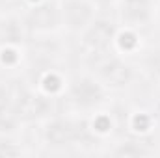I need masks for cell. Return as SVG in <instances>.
Listing matches in <instances>:
<instances>
[{
	"mask_svg": "<svg viewBox=\"0 0 160 158\" xmlns=\"http://www.w3.org/2000/svg\"><path fill=\"white\" fill-rule=\"evenodd\" d=\"M63 17L71 28H82L91 17V7L84 0H67L63 4Z\"/></svg>",
	"mask_w": 160,
	"mask_h": 158,
	"instance_id": "obj_3",
	"label": "cell"
},
{
	"mask_svg": "<svg viewBox=\"0 0 160 158\" xmlns=\"http://www.w3.org/2000/svg\"><path fill=\"white\" fill-rule=\"evenodd\" d=\"M78 138V126L71 121H54L47 128V140L54 145H65Z\"/></svg>",
	"mask_w": 160,
	"mask_h": 158,
	"instance_id": "obj_2",
	"label": "cell"
},
{
	"mask_svg": "<svg viewBox=\"0 0 160 158\" xmlns=\"http://www.w3.org/2000/svg\"><path fill=\"white\" fill-rule=\"evenodd\" d=\"M149 69H151L155 75H158L160 77V50L158 52H155V54L149 58Z\"/></svg>",
	"mask_w": 160,
	"mask_h": 158,
	"instance_id": "obj_10",
	"label": "cell"
},
{
	"mask_svg": "<svg viewBox=\"0 0 160 158\" xmlns=\"http://www.w3.org/2000/svg\"><path fill=\"white\" fill-rule=\"evenodd\" d=\"M101 97H102V93H101L99 86H95L89 80H78L73 86V99L80 106H91V104L99 102Z\"/></svg>",
	"mask_w": 160,
	"mask_h": 158,
	"instance_id": "obj_5",
	"label": "cell"
},
{
	"mask_svg": "<svg viewBox=\"0 0 160 158\" xmlns=\"http://www.w3.org/2000/svg\"><path fill=\"white\" fill-rule=\"evenodd\" d=\"M28 26L38 28V30H45V28H52L58 22V15L56 9L52 6H39L36 9H32L26 17Z\"/></svg>",
	"mask_w": 160,
	"mask_h": 158,
	"instance_id": "obj_8",
	"label": "cell"
},
{
	"mask_svg": "<svg viewBox=\"0 0 160 158\" xmlns=\"http://www.w3.org/2000/svg\"><path fill=\"white\" fill-rule=\"evenodd\" d=\"M121 15L132 24L145 22L149 19V0H123Z\"/></svg>",
	"mask_w": 160,
	"mask_h": 158,
	"instance_id": "obj_7",
	"label": "cell"
},
{
	"mask_svg": "<svg viewBox=\"0 0 160 158\" xmlns=\"http://www.w3.org/2000/svg\"><path fill=\"white\" fill-rule=\"evenodd\" d=\"M22 37V28L17 21H4L0 22V45L4 43H17Z\"/></svg>",
	"mask_w": 160,
	"mask_h": 158,
	"instance_id": "obj_9",
	"label": "cell"
},
{
	"mask_svg": "<svg viewBox=\"0 0 160 158\" xmlns=\"http://www.w3.org/2000/svg\"><path fill=\"white\" fill-rule=\"evenodd\" d=\"M112 36H114V26H112L110 22L101 21V22H95V24L88 30V34H86V43H88L91 48L101 50V48H104V47L110 43Z\"/></svg>",
	"mask_w": 160,
	"mask_h": 158,
	"instance_id": "obj_6",
	"label": "cell"
},
{
	"mask_svg": "<svg viewBox=\"0 0 160 158\" xmlns=\"http://www.w3.org/2000/svg\"><path fill=\"white\" fill-rule=\"evenodd\" d=\"M47 110V102L43 97H38V95H28V93H22V97L17 99V104H15V112L17 116L24 119H34L39 117L45 114Z\"/></svg>",
	"mask_w": 160,
	"mask_h": 158,
	"instance_id": "obj_4",
	"label": "cell"
},
{
	"mask_svg": "<svg viewBox=\"0 0 160 158\" xmlns=\"http://www.w3.org/2000/svg\"><path fill=\"white\" fill-rule=\"evenodd\" d=\"M95 69L106 82H110L114 86H123L130 78V69L114 56H97Z\"/></svg>",
	"mask_w": 160,
	"mask_h": 158,
	"instance_id": "obj_1",
	"label": "cell"
}]
</instances>
